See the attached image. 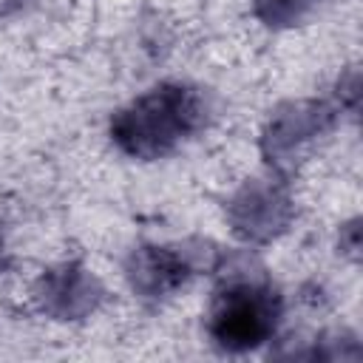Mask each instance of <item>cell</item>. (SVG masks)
<instances>
[{
	"instance_id": "cell-1",
	"label": "cell",
	"mask_w": 363,
	"mask_h": 363,
	"mask_svg": "<svg viewBox=\"0 0 363 363\" xmlns=\"http://www.w3.org/2000/svg\"><path fill=\"white\" fill-rule=\"evenodd\" d=\"M275 326V301L264 289L238 286L230 289L216 315H213V335L227 349H250L258 346Z\"/></svg>"
}]
</instances>
